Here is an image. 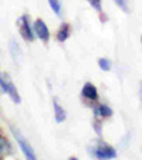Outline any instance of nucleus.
<instances>
[{"label":"nucleus","mask_w":142,"mask_h":160,"mask_svg":"<svg viewBox=\"0 0 142 160\" xmlns=\"http://www.w3.org/2000/svg\"><path fill=\"white\" fill-rule=\"evenodd\" d=\"M16 26L18 27V33L26 41H30L33 42L36 40V34H34V30H33V26L30 23V16L29 14H23L17 18L16 21Z\"/></svg>","instance_id":"obj_1"},{"label":"nucleus","mask_w":142,"mask_h":160,"mask_svg":"<svg viewBox=\"0 0 142 160\" xmlns=\"http://www.w3.org/2000/svg\"><path fill=\"white\" fill-rule=\"evenodd\" d=\"M92 154L98 160H114L117 157V150L111 145H108V143L98 142L97 145L94 146Z\"/></svg>","instance_id":"obj_2"},{"label":"nucleus","mask_w":142,"mask_h":160,"mask_svg":"<svg viewBox=\"0 0 142 160\" xmlns=\"http://www.w3.org/2000/svg\"><path fill=\"white\" fill-rule=\"evenodd\" d=\"M12 132H13V135H14V139H16V142H17V145L20 146L21 152H23V154H24L26 160H37L36 152H34V149L31 148L30 143L23 138V135H21V133L13 126H12Z\"/></svg>","instance_id":"obj_3"},{"label":"nucleus","mask_w":142,"mask_h":160,"mask_svg":"<svg viewBox=\"0 0 142 160\" xmlns=\"http://www.w3.org/2000/svg\"><path fill=\"white\" fill-rule=\"evenodd\" d=\"M0 89L3 91V92H6V94L12 98V101L14 103L21 102V98L17 92V88L14 87V84H13L12 81H10L9 77L4 75V74H0Z\"/></svg>","instance_id":"obj_4"},{"label":"nucleus","mask_w":142,"mask_h":160,"mask_svg":"<svg viewBox=\"0 0 142 160\" xmlns=\"http://www.w3.org/2000/svg\"><path fill=\"white\" fill-rule=\"evenodd\" d=\"M33 30H34L36 37L41 40L43 42L47 44V42L50 41V30H49V27H47V24L44 23V20L37 18V20L34 21V24H33Z\"/></svg>","instance_id":"obj_5"},{"label":"nucleus","mask_w":142,"mask_h":160,"mask_svg":"<svg viewBox=\"0 0 142 160\" xmlns=\"http://www.w3.org/2000/svg\"><path fill=\"white\" fill-rule=\"evenodd\" d=\"M81 95L84 98L90 101H98V91H97V87L91 82H85L84 87L81 89Z\"/></svg>","instance_id":"obj_6"},{"label":"nucleus","mask_w":142,"mask_h":160,"mask_svg":"<svg viewBox=\"0 0 142 160\" xmlns=\"http://www.w3.org/2000/svg\"><path fill=\"white\" fill-rule=\"evenodd\" d=\"M70 34H71V27H70V24L68 23H61L57 30V34H55V38H57L58 42H64L68 40Z\"/></svg>","instance_id":"obj_7"},{"label":"nucleus","mask_w":142,"mask_h":160,"mask_svg":"<svg viewBox=\"0 0 142 160\" xmlns=\"http://www.w3.org/2000/svg\"><path fill=\"white\" fill-rule=\"evenodd\" d=\"M53 108H54V118H55V122L57 123H61V122L66 121L67 118V112L60 103L57 102L55 98H53Z\"/></svg>","instance_id":"obj_8"},{"label":"nucleus","mask_w":142,"mask_h":160,"mask_svg":"<svg viewBox=\"0 0 142 160\" xmlns=\"http://www.w3.org/2000/svg\"><path fill=\"white\" fill-rule=\"evenodd\" d=\"M94 115H95V118H109V116H112V109L108 105L98 103L94 108Z\"/></svg>","instance_id":"obj_9"},{"label":"nucleus","mask_w":142,"mask_h":160,"mask_svg":"<svg viewBox=\"0 0 142 160\" xmlns=\"http://www.w3.org/2000/svg\"><path fill=\"white\" fill-rule=\"evenodd\" d=\"M13 149H12V145L9 143V140L4 139L3 136H0V160L6 157L7 154H12Z\"/></svg>","instance_id":"obj_10"},{"label":"nucleus","mask_w":142,"mask_h":160,"mask_svg":"<svg viewBox=\"0 0 142 160\" xmlns=\"http://www.w3.org/2000/svg\"><path fill=\"white\" fill-rule=\"evenodd\" d=\"M47 2H49V6L51 7V10L54 12V14L57 16V17H61V10H63V7H61L60 0H47Z\"/></svg>","instance_id":"obj_11"},{"label":"nucleus","mask_w":142,"mask_h":160,"mask_svg":"<svg viewBox=\"0 0 142 160\" xmlns=\"http://www.w3.org/2000/svg\"><path fill=\"white\" fill-rule=\"evenodd\" d=\"M98 67H100L103 71H111L112 62L108 58H100V60H98Z\"/></svg>","instance_id":"obj_12"},{"label":"nucleus","mask_w":142,"mask_h":160,"mask_svg":"<svg viewBox=\"0 0 142 160\" xmlns=\"http://www.w3.org/2000/svg\"><path fill=\"white\" fill-rule=\"evenodd\" d=\"M114 3L117 4L124 13H129V0H114Z\"/></svg>","instance_id":"obj_13"},{"label":"nucleus","mask_w":142,"mask_h":160,"mask_svg":"<svg viewBox=\"0 0 142 160\" xmlns=\"http://www.w3.org/2000/svg\"><path fill=\"white\" fill-rule=\"evenodd\" d=\"M87 2L97 13H103V0H87Z\"/></svg>","instance_id":"obj_14"},{"label":"nucleus","mask_w":142,"mask_h":160,"mask_svg":"<svg viewBox=\"0 0 142 160\" xmlns=\"http://www.w3.org/2000/svg\"><path fill=\"white\" fill-rule=\"evenodd\" d=\"M94 129H95V132H97V135H101V132H103V125H101L100 121H94Z\"/></svg>","instance_id":"obj_15"},{"label":"nucleus","mask_w":142,"mask_h":160,"mask_svg":"<svg viewBox=\"0 0 142 160\" xmlns=\"http://www.w3.org/2000/svg\"><path fill=\"white\" fill-rule=\"evenodd\" d=\"M139 99H141V102H142V81H141V84H139Z\"/></svg>","instance_id":"obj_16"},{"label":"nucleus","mask_w":142,"mask_h":160,"mask_svg":"<svg viewBox=\"0 0 142 160\" xmlns=\"http://www.w3.org/2000/svg\"><path fill=\"white\" fill-rule=\"evenodd\" d=\"M68 160H78V159H77V157H70Z\"/></svg>","instance_id":"obj_17"},{"label":"nucleus","mask_w":142,"mask_h":160,"mask_svg":"<svg viewBox=\"0 0 142 160\" xmlns=\"http://www.w3.org/2000/svg\"><path fill=\"white\" fill-rule=\"evenodd\" d=\"M141 42H142V36H141Z\"/></svg>","instance_id":"obj_18"}]
</instances>
